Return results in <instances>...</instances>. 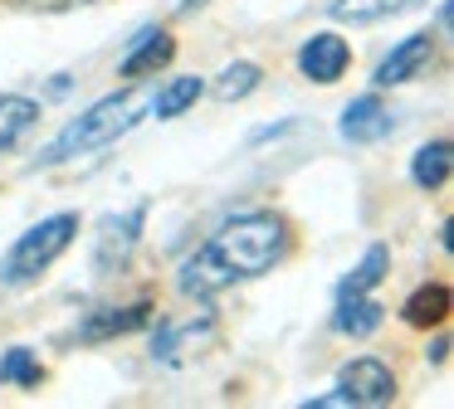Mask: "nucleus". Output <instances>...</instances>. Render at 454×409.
<instances>
[{"mask_svg": "<svg viewBox=\"0 0 454 409\" xmlns=\"http://www.w3.org/2000/svg\"><path fill=\"white\" fill-rule=\"evenodd\" d=\"M288 253V224L274 210H249L225 220L176 273L181 297H215L245 278H259Z\"/></svg>", "mask_w": 454, "mask_h": 409, "instance_id": "1", "label": "nucleus"}, {"mask_svg": "<svg viewBox=\"0 0 454 409\" xmlns=\"http://www.w3.org/2000/svg\"><path fill=\"white\" fill-rule=\"evenodd\" d=\"M147 112H152V93H113V97H103V103H93L89 112H79L59 136H54L50 151L40 156V166H59V161H74V156L98 151V146H113L118 136H128Z\"/></svg>", "mask_w": 454, "mask_h": 409, "instance_id": "2", "label": "nucleus"}, {"mask_svg": "<svg viewBox=\"0 0 454 409\" xmlns=\"http://www.w3.org/2000/svg\"><path fill=\"white\" fill-rule=\"evenodd\" d=\"M74 234H79V214H69V210L40 220L35 229H25L20 239L11 243V253L0 259V282H30V278H40V273L74 243Z\"/></svg>", "mask_w": 454, "mask_h": 409, "instance_id": "3", "label": "nucleus"}, {"mask_svg": "<svg viewBox=\"0 0 454 409\" xmlns=\"http://www.w3.org/2000/svg\"><path fill=\"white\" fill-rule=\"evenodd\" d=\"M337 390H342V399L352 409L356 405L376 409V405H391L395 399V375H391V366H381L376 356H362V360H352V366H342Z\"/></svg>", "mask_w": 454, "mask_h": 409, "instance_id": "4", "label": "nucleus"}, {"mask_svg": "<svg viewBox=\"0 0 454 409\" xmlns=\"http://www.w3.org/2000/svg\"><path fill=\"white\" fill-rule=\"evenodd\" d=\"M142 220H147V200H137L132 210L108 214V220H103V229H98V249H93V263H98L103 273H113V268H122V263H128V253L137 249Z\"/></svg>", "mask_w": 454, "mask_h": 409, "instance_id": "5", "label": "nucleus"}, {"mask_svg": "<svg viewBox=\"0 0 454 409\" xmlns=\"http://www.w3.org/2000/svg\"><path fill=\"white\" fill-rule=\"evenodd\" d=\"M347 64H352V49H347V39L333 35V29H317V35L303 39V49H298V68H303V78H313V83H337V78L347 73Z\"/></svg>", "mask_w": 454, "mask_h": 409, "instance_id": "6", "label": "nucleus"}, {"mask_svg": "<svg viewBox=\"0 0 454 409\" xmlns=\"http://www.w3.org/2000/svg\"><path fill=\"white\" fill-rule=\"evenodd\" d=\"M391 107L381 103L376 93H362V97H352V103L342 107V122H337V132H342V142H352V146H372V142H381V136H391Z\"/></svg>", "mask_w": 454, "mask_h": 409, "instance_id": "7", "label": "nucleus"}, {"mask_svg": "<svg viewBox=\"0 0 454 409\" xmlns=\"http://www.w3.org/2000/svg\"><path fill=\"white\" fill-rule=\"evenodd\" d=\"M434 58V35L430 29H420V35H405L401 44L391 49V54L376 64V83L381 88H395V83H411L415 73H420L425 64Z\"/></svg>", "mask_w": 454, "mask_h": 409, "instance_id": "8", "label": "nucleus"}, {"mask_svg": "<svg viewBox=\"0 0 454 409\" xmlns=\"http://www.w3.org/2000/svg\"><path fill=\"white\" fill-rule=\"evenodd\" d=\"M171 54H176V39H171L167 29L147 25V29H137V39L128 44V54L118 58V73L122 78H147V73H157V68H167Z\"/></svg>", "mask_w": 454, "mask_h": 409, "instance_id": "9", "label": "nucleus"}, {"mask_svg": "<svg viewBox=\"0 0 454 409\" xmlns=\"http://www.w3.org/2000/svg\"><path fill=\"white\" fill-rule=\"evenodd\" d=\"M381 321H386V307L372 297V292H347V297H337L333 327L342 331V336H372Z\"/></svg>", "mask_w": 454, "mask_h": 409, "instance_id": "10", "label": "nucleus"}, {"mask_svg": "<svg viewBox=\"0 0 454 409\" xmlns=\"http://www.w3.org/2000/svg\"><path fill=\"white\" fill-rule=\"evenodd\" d=\"M147 317H152V302H132V307H103V312H93V317L79 327V336H83V341L122 336V331L147 327Z\"/></svg>", "mask_w": 454, "mask_h": 409, "instance_id": "11", "label": "nucleus"}, {"mask_svg": "<svg viewBox=\"0 0 454 409\" xmlns=\"http://www.w3.org/2000/svg\"><path fill=\"white\" fill-rule=\"evenodd\" d=\"M210 336H215V321L191 317V321H181V327H161L157 336H152V356L157 360H181V351L200 346V341H210Z\"/></svg>", "mask_w": 454, "mask_h": 409, "instance_id": "12", "label": "nucleus"}, {"mask_svg": "<svg viewBox=\"0 0 454 409\" xmlns=\"http://www.w3.org/2000/svg\"><path fill=\"white\" fill-rule=\"evenodd\" d=\"M35 122H40V103H35V97L0 93V151H11Z\"/></svg>", "mask_w": 454, "mask_h": 409, "instance_id": "13", "label": "nucleus"}, {"mask_svg": "<svg viewBox=\"0 0 454 409\" xmlns=\"http://www.w3.org/2000/svg\"><path fill=\"white\" fill-rule=\"evenodd\" d=\"M401 312L411 327H444V317H450V288L444 282H425V288H415L405 297Z\"/></svg>", "mask_w": 454, "mask_h": 409, "instance_id": "14", "label": "nucleus"}, {"mask_svg": "<svg viewBox=\"0 0 454 409\" xmlns=\"http://www.w3.org/2000/svg\"><path fill=\"white\" fill-rule=\"evenodd\" d=\"M411 181L420 185V190H440L444 181H450V142H425L420 151L411 156Z\"/></svg>", "mask_w": 454, "mask_h": 409, "instance_id": "15", "label": "nucleus"}, {"mask_svg": "<svg viewBox=\"0 0 454 409\" xmlns=\"http://www.w3.org/2000/svg\"><path fill=\"white\" fill-rule=\"evenodd\" d=\"M411 0H333L327 5V15L337 19V25H376V19L395 15V10H405Z\"/></svg>", "mask_w": 454, "mask_h": 409, "instance_id": "16", "label": "nucleus"}, {"mask_svg": "<svg viewBox=\"0 0 454 409\" xmlns=\"http://www.w3.org/2000/svg\"><path fill=\"white\" fill-rule=\"evenodd\" d=\"M200 93H206V78H196V73H191V78H171L161 93H152V117H181Z\"/></svg>", "mask_w": 454, "mask_h": 409, "instance_id": "17", "label": "nucleus"}, {"mask_svg": "<svg viewBox=\"0 0 454 409\" xmlns=\"http://www.w3.org/2000/svg\"><path fill=\"white\" fill-rule=\"evenodd\" d=\"M386 268H391V253H386V243H372V249L362 253V263H356V268L342 278L337 297H347V292H372L376 282L386 278Z\"/></svg>", "mask_w": 454, "mask_h": 409, "instance_id": "18", "label": "nucleus"}, {"mask_svg": "<svg viewBox=\"0 0 454 409\" xmlns=\"http://www.w3.org/2000/svg\"><path fill=\"white\" fill-rule=\"evenodd\" d=\"M254 88H259V64H249V58L225 64L215 73V97H220V103H239V97H249Z\"/></svg>", "mask_w": 454, "mask_h": 409, "instance_id": "19", "label": "nucleus"}, {"mask_svg": "<svg viewBox=\"0 0 454 409\" xmlns=\"http://www.w3.org/2000/svg\"><path fill=\"white\" fill-rule=\"evenodd\" d=\"M0 380H5V385H40L44 366L35 360L30 346H11L5 356H0Z\"/></svg>", "mask_w": 454, "mask_h": 409, "instance_id": "20", "label": "nucleus"}, {"mask_svg": "<svg viewBox=\"0 0 454 409\" xmlns=\"http://www.w3.org/2000/svg\"><path fill=\"white\" fill-rule=\"evenodd\" d=\"M20 10H44V15H59V10H79V5H93V0H11Z\"/></svg>", "mask_w": 454, "mask_h": 409, "instance_id": "21", "label": "nucleus"}, {"mask_svg": "<svg viewBox=\"0 0 454 409\" xmlns=\"http://www.w3.org/2000/svg\"><path fill=\"white\" fill-rule=\"evenodd\" d=\"M206 5H210V0H181L176 10H181V15H196V10H206Z\"/></svg>", "mask_w": 454, "mask_h": 409, "instance_id": "22", "label": "nucleus"}]
</instances>
